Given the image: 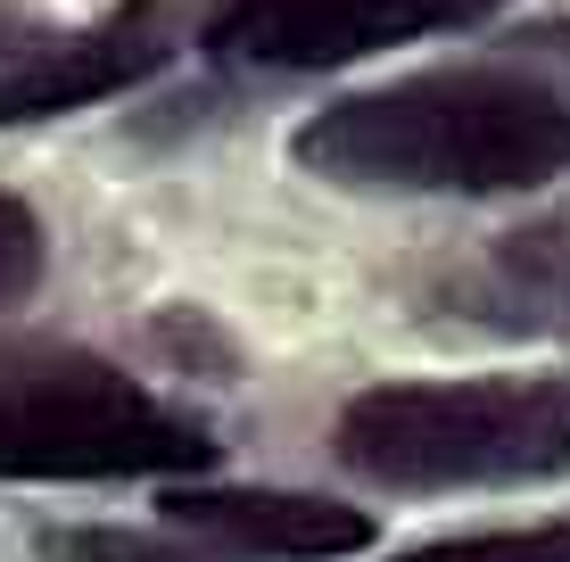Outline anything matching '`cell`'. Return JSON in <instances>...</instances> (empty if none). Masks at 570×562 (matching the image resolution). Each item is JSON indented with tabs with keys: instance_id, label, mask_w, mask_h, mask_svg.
Returning <instances> with one entry per match:
<instances>
[{
	"instance_id": "6da1fadb",
	"label": "cell",
	"mask_w": 570,
	"mask_h": 562,
	"mask_svg": "<svg viewBox=\"0 0 570 562\" xmlns=\"http://www.w3.org/2000/svg\"><path fill=\"white\" fill-rule=\"evenodd\" d=\"M289 158L347 190H538L570 174V100L521 67H430L306 116Z\"/></svg>"
},
{
	"instance_id": "7a4b0ae2",
	"label": "cell",
	"mask_w": 570,
	"mask_h": 562,
	"mask_svg": "<svg viewBox=\"0 0 570 562\" xmlns=\"http://www.w3.org/2000/svg\"><path fill=\"white\" fill-rule=\"evenodd\" d=\"M340 463L372 489H521L570 472V381H397L340 414Z\"/></svg>"
},
{
	"instance_id": "3957f363",
	"label": "cell",
	"mask_w": 570,
	"mask_h": 562,
	"mask_svg": "<svg viewBox=\"0 0 570 562\" xmlns=\"http://www.w3.org/2000/svg\"><path fill=\"white\" fill-rule=\"evenodd\" d=\"M215 438L91 347L0 339V480L207 472Z\"/></svg>"
},
{
	"instance_id": "277c9868",
	"label": "cell",
	"mask_w": 570,
	"mask_h": 562,
	"mask_svg": "<svg viewBox=\"0 0 570 562\" xmlns=\"http://www.w3.org/2000/svg\"><path fill=\"white\" fill-rule=\"evenodd\" d=\"M504 0H215L199 42L215 58L240 67H282V75H314V67H347L389 42H422V33H455L497 17Z\"/></svg>"
},
{
	"instance_id": "5b68a950",
	"label": "cell",
	"mask_w": 570,
	"mask_h": 562,
	"mask_svg": "<svg viewBox=\"0 0 570 562\" xmlns=\"http://www.w3.org/2000/svg\"><path fill=\"white\" fill-rule=\"evenodd\" d=\"M174 530H199L224 554H289V562H331L372 546V513L323 505V496L289 489H174L166 496Z\"/></svg>"
},
{
	"instance_id": "8992f818",
	"label": "cell",
	"mask_w": 570,
	"mask_h": 562,
	"mask_svg": "<svg viewBox=\"0 0 570 562\" xmlns=\"http://www.w3.org/2000/svg\"><path fill=\"white\" fill-rule=\"evenodd\" d=\"M166 58V42L132 33L116 17L108 33H83V42H58L33 58H0V125H26V116H58V108H83L108 100V91L141 83V75Z\"/></svg>"
},
{
	"instance_id": "52a82bcc",
	"label": "cell",
	"mask_w": 570,
	"mask_h": 562,
	"mask_svg": "<svg viewBox=\"0 0 570 562\" xmlns=\"http://www.w3.org/2000/svg\"><path fill=\"white\" fill-rule=\"evenodd\" d=\"M497 323H554L570 315V231L546 224V231H513L497 248Z\"/></svg>"
},
{
	"instance_id": "ba28073f",
	"label": "cell",
	"mask_w": 570,
	"mask_h": 562,
	"mask_svg": "<svg viewBox=\"0 0 570 562\" xmlns=\"http://www.w3.org/2000/svg\"><path fill=\"white\" fill-rule=\"evenodd\" d=\"M42 554L50 562H232V554H199L157 530H42Z\"/></svg>"
},
{
	"instance_id": "9c48e42d",
	"label": "cell",
	"mask_w": 570,
	"mask_h": 562,
	"mask_svg": "<svg viewBox=\"0 0 570 562\" xmlns=\"http://www.w3.org/2000/svg\"><path fill=\"white\" fill-rule=\"evenodd\" d=\"M397 562H570V521H554V530H504V538H446V546H422Z\"/></svg>"
},
{
	"instance_id": "30bf717a",
	"label": "cell",
	"mask_w": 570,
	"mask_h": 562,
	"mask_svg": "<svg viewBox=\"0 0 570 562\" xmlns=\"http://www.w3.org/2000/svg\"><path fill=\"white\" fill-rule=\"evenodd\" d=\"M33 282H42V224L26 216V199L0 190V306L26 298Z\"/></svg>"
}]
</instances>
